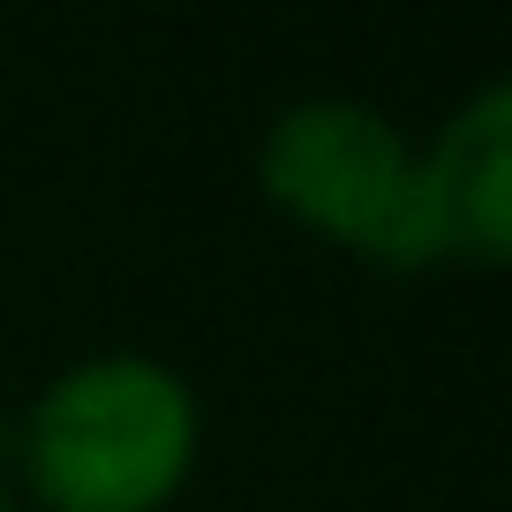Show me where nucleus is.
<instances>
[{
	"label": "nucleus",
	"instance_id": "7ed1b4c3",
	"mask_svg": "<svg viewBox=\"0 0 512 512\" xmlns=\"http://www.w3.org/2000/svg\"><path fill=\"white\" fill-rule=\"evenodd\" d=\"M505 181H512V91L482 83L422 151V189L445 256L497 264L505 256Z\"/></svg>",
	"mask_w": 512,
	"mask_h": 512
},
{
	"label": "nucleus",
	"instance_id": "f257e3e1",
	"mask_svg": "<svg viewBox=\"0 0 512 512\" xmlns=\"http://www.w3.org/2000/svg\"><path fill=\"white\" fill-rule=\"evenodd\" d=\"M196 467V392L151 354H91L38 392L23 475L46 512H159Z\"/></svg>",
	"mask_w": 512,
	"mask_h": 512
},
{
	"label": "nucleus",
	"instance_id": "20e7f679",
	"mask_svg": "<svg viewBox=\"0 0 512 512\" xmlns=\"http://www.w3.org/2000/svg\"><path fill=\"white\" fill-rule=\"evenodd\" d=\"M0 512H16V497H8V475H0Z\"/></svg>",
	"mask_w": 512,
	"mask_h": 512
},
{
	"label": "nucleus",
	"instance_id": "f03ea898",
	"mask_svg": "<svg viewBox=\"0 0 512 512\" xmlns=\"http://www.w3.org/2000/svg\"><path fill=\"white\" fill-rule=\"evenodd\" d=\"M256 181L279 211L347 241L369 264L415 272V264L445 256L430 219V189H422V151L362 98L287 106L264 136V151H256Z\"/></svg>",
	"mask_w": 512,
	"mask_h": 512
}]
</instances>
